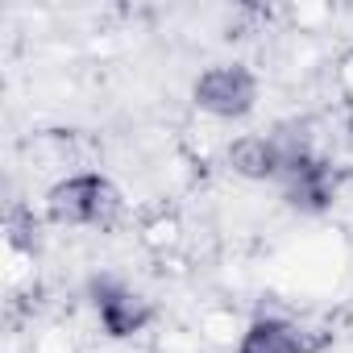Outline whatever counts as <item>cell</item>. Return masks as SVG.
<instances>
[{"label":"cell","mask_w":353,"mask_h":353,"mask_svg":"<svg viewBox=\"0 0 353 353\" xmlns=\"http://www.w3.org/2000/svg\"><path fill=\"white\" fill-rule=\"evenodd\" d=\"M9 241H13V250L34 254V245H38V221H34L30 208H13L9 212Z\"/></svg>","instance_id":"cell-7"},{"label":"cell","mask_w":353,"mask_h":353,"mask_svg":"<svg viewBox=\"0 0 353 353\" xmlns=\"http://www.w3.org/2000/svg\"><path fill=\"white\" fill-rule=\"evenodd\" d=\"M237 353H316V341L307 328H299L283 316H258L241 332Z\"/></svg>","instance_id":"cell-5"},{"label":"cell","mask_w":353,"mask_h":353,"mask_svg":"<svg viewBox=\"0 0 353 353\" xmlns=\"http://www.w3.org/2000/svg\"><path fill=\"white\" fill-rule=\"evenodd\" d=\"M229 166L241 179H254V183H266V179H279L283 174V154L274 145L270 133H245L229 145Z\"/></svg>","instance_id":"cell-6"},{"label":"cell","mask_w":353,"mask_h":353,"mask_svg":"<svg viewBox=\"0 0 353 353\" xmlns=\"http://www.w3.org/2000/svg\"><path fill=\"white\" fill-rule=\"evenodd\" d=\"M46 212L54 225H112L121 212V192L112 188V179H104L100 170H79L59 179L46 196Z\"/></svg>","instance_id":"cell-1"},{"label":"cell","mask_w":353,"mask_h":353,"mask_svg":"<svg viewBox=\"0 0 353 353\" xmlns=\"http://www.w3.org/2000/svg\"><path fill=\"white\" fill-rule=\"evenodd\" d=\"M192 100L200 112L216 121H241L258 104V75L245 63H216L204 67L192 83Z\"/></svg>","instance_id":"cell-2"},{"label":"cell","mask_w":353,"mask_h":353,"mask_svg":"<svg viewBox=\"0 0 353 353\" xmlns=\"http://www.w3.org/2000/svg\"><path fill=\"white\" fill-rule=\"evenodd\" d=\"M279 183H283V200H287L295 212H307V216L328 212L332 200H336V170H332V162H324L320 154H307V158L291 162V166L279 174Z\"/></svg>","instance_id":"cell-4"},{"label":"cell","mask_w":353,"mask_h":353,"mask_svg":"<svg viewBox=\"0 0 353 353\" xmlns=\"http://www.w3.org/2000/svg\"><path fill=\"white\" fill-rule=\"evenodd\" d=\"M92 307H96L100 328H104L112 341H129V336H137V332L154 320L150 299L137 295L133 287L117 283V279H92Z\"/></svg>","instance_id":"cell-3"}]
</instances>
